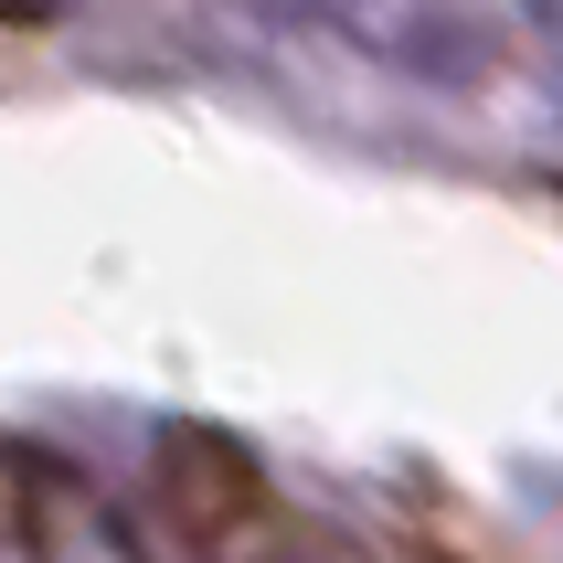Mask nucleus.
I'll list each match as a JSON object with an SVG mask.
<instances>
[{
  "instance_id": "nucleus-1",
  "label": "nucleus",
  "mask_w": 563,
  "mask_h": 563,
  "mask_svg": "<svg viewBox=\"0 0 563 563\" xmlns=\"http://www.w3.org/2000/svg\"><path fill=\"white\" fill-rule=\"evenodd\" d=\"M159 532L191 542V553H245L255 521H266V478H255V457L234 437H213V426H181V437H159Z\"/></svg>"
},
{
  "instance_id": "nucleus-2",
  "label": "nucleus",
  "mask_w": 563,
  "mask_h": 563,
  "mask_svg": "<svg viewBox=\"0 0 563 563\" xmlns=\"http://www.w3.org/2000/svg\"><path fill=\"white\" fill-rule=\"evenodd\" d=\"M22 542H43L54 563H139V542L107 521V500L75 489L54 457H22Z\"/></svg>"
},
{
  "instance_id": "nucleus-3",
  "label": "nucleus",
  "mask_w": 563,
  "mask_h": 563,
  "mask_svg": "<svg viewBox=\"0 0 563 563\" xmlns=\"http://www.w3.org/2000/svg\"><path fill=\"white\" fill-rule=\"evenodd\" d=\"M0 542H22V457L0 446Z\"/></svg>"
}]
</instances>
